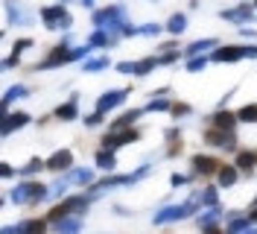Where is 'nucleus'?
Instances as JSON below:
<instances>
[{"mask_svg": "<svg viewBox=\"0 0 257 234\" xmlns=\"http://www.w3.org/2000/svg\"><path fill=\"white\" fill-rule=\"evenodd\" d=\"M234 182H237V170H234V167H219V185L231 187Z\"/></svg>", "mask_w": 257, "mask_h": 234, "instance_id": "nucleus-27", "label": "nucleus"}, {"mask_svg": "<svg viewBox=\"0 0 257 234\" xmlns=\"http://www.w3.org/2000/svg\"><path fill=\"white\" fill-rule=\"evenodd\" d=\"M237 120H242V123H257V103L242 106V109L237 111Z\"/></svg>", "mask_w": 257, "mask_h": 234, "instance_id": "nucleus-26", "label": "nucleus"}, {"mask_svg": "<svg viewBox=\"0 0 257 234\" xmlns=\"http://www.w3.org/2000/svg\"><path fill=\"white\" fill-rule=\"evenodd\" d=\"M82 6H88V9H91V6H94V0H82Z\"/></svg>", "mask_w": 257, "mask_h": 234, "instance_id": "nucleus-44", "label": "nucleus"}, {"mask_svg": "<svg viewBox=\"0 0 257 234\" xmlns=\"http://www.w3.org/2000/svg\"><path fill=\"white\" fill-rule=\"evenodd\" d=\"M248 219H251V222H257V205H251V211H248Z\"/></svg>", "mask_w": 257, "mask_h": 234, "instance_id": "nucleus-42", "label": "nucleus"}, {"mask_svg": "<svg viewBox=\"0 0 257 234\" xmlns=\"http://www.w3.org/2000/svg\"><path fill=\"white\" fill-rule=\"evenodd\" d=\"M237 123H240V120H237V114H231V111H216V114L210 117V129H219V132H234Z\"/></svg>", "mask_w": 257, "mask_h": 234, "instance_id": "nucleus-10", "label": "nucleus"}, {"mask_svg": "<svg viewBox=\"0 0 257 234\" xmlns=\"http://www.w3.org/2000/svg\"><path fill=\"white\" fill-rule=\"evenodd\" d=\"M41 18H44V27H47V30H67V27L73 24L70 12L64 9L62 3H56V6H47V9L41 12Z\"/></svg>", "mask_w": 257, "mask_h": 234, "instance_id": "nucleus-4", "label": "nucleus"}, {"mask_svg": "<svg viewBox=\"0 0 257 234\" xmlns=\"http://www.w3.org/2000/svg\"><path fill=\"white\" fill-rule=\"evenodd\" d=\"M44 167H47V161H41V158H32L30 164H27V167L21 170V176H35V173L44 170Z\"/></svg>", "mask_w": 257, "mask_h": 234, "instance_id": "nucleus-29", "label": "nucleus"}, {"mask_svg": "<svg viewBox=\"0 0 257 234\" xmlns=\"http://www.w3.org/2000/svg\"><path fill=\"white\" fill-rule=\"evenodd\" d=\"M0 176H3V179H12V176H15V170H12L9 164H3V167H0Z\"/></svg>", "mask_w": 257, "mask_h": 234, "instance_id": "nucleus-39", "label": "nucleus"}, {"mask_svg": "<svg viewBox=\"0 0 257 234\" xmlns=\"http://www.w3.org/2000/svg\"><path fill=\"white\" fill-rule=\"evenodd\" d=\"M257 164V152L254 149H242L240 155L234 158V167H240V170H251Z\"/></svg>", "mask_w": 257, "mask_h": 234, "instance_id": "nucleus-19", "label": "nucleus"}, {"mask_svg": "<svg viewBox=\"0 0 257 234\" xmlns=\"http://www.w3.org/2000/svg\"><path fill=\"white\" fill-rule=\"evenodd\" d=\"M47 190H50V187H44L41 182H21V185L12 190V202H18V205H35V202H41V199L47 196Z\"/></svg>", "mask_w": 257, "mask_h": 234, "instance_id": "nucleus-3", "label": "nucleus"}, {"mask_svg": "<svg viewBox=\"0 0 257 234\" xmlns=\"http://www.w3.org/2000/svg\"><path fill=\"white\" fill-rule=\"evenodd\" d=\"M216 217H219V208L213 205L210 211H205V217H199V225H202V228H210V225L216 222Z\"/></svg>", "mask_w": 257, "mask_h": 234, "instance_id": "nucleus-30", "label": "nucleus"}, {"mask_svg": "<svg viewBox=\"0 0 257 234\" xmlns=\"http://www.w3.org/2000/svg\"><path fill=\"white\" fill-rule=\"evenodd\" d=\"M199 196H193L190 202H184V205H170V208H161L158 214L152 217V222L155 225H167V222H178V219H184V217H190V214H196V208H199Z\"/></svg>", "mask_w": 257, "mask_h": 234, "instance_id": "nucleus-2", "label": "nucleus"}, {"mask_svg": "<svg viewBox=\"0 0 257 234\" xmlns=\"http://www.w3.org/2000/svg\"><path fill=\"white\" fill-rule=\"evenodd\" d=\"M205 234H222V231H216V228H213V225H210V228H205Z\"/></svg>", "mask_w": 257, "mask_h": 234, "instance_id": "nucleus-43", "label": "nucleus"}, {"mask_svg": "<svg viewBox=\"0 0 257 234\" xmlns=\"http://www.w3.org/2000/svg\"><path fill=\"white\" fill-rule=\"evenodd\" d=\"M18 225H21L24 234H44L47 231V222H44V219H24V222H18Z\"/></svg>", "mask_w": 257, "mask_h": 234, "instance_id": "nucleus-21", "label": "nucleus"}, {"mask_svg": "<svg viewBox=\"0 0 257 234\" xmlns=\"http://www.w3.org/2000/svg\"><path fill=\"white\" fill-rule=\"evenodd\" d=\"M205 140L210 146H234V132H219V129H208Z\"/></svg>", "mask_w": 257, "mask_h": 234, "instance_id": "nucleus-12", "label": "nucleus"}, {"mask_svg": "<svg viewBox=\"0 0 257 234\" xmlns=\"http://www.w3.org/2000/svg\"><path fill=\"white\" fill-rule=\"evenodd\" d=\"M248 222H251L248 217H240V214H231V217H228V234H242L245 228H248Z\"/></svg>", "mask_w": 257, "mask_h": 234, "instance_id": "nucleus-20", "label": "nucleus"}, {"mask_svg": "<svg viewBox=\"0 0 257 234\" xmlns=\"http://www.w3.org/2000/svg\"><path fill=\"white\" fill-rule=\"evenodd\" d=\"M155 64H161L158 62V56H149V59H141V62H135V76H146Z\"/></svg>", "mask_w": 257, "mask_h": 234, "instance_id": "nucleus-25", "label": "nucleus"}, {"mask_svg": "<svg viewBox=\"0 0 257 234\" xmlns=\"http://www.w3.org/2000/svg\"><path fill=\"white\" fill-rule=\"evenodd\" d=\"M254 6H257V0H254Z\"/></svg>", "mask_w": 257, "mask_h": 234, "instance_id": "nucleus-46", "label": "nucleus"}, {"mask_svg": "<svg viewBox=\"0 0 257 234\" xmlns=\"http://www.w3.org/2000/svg\"><path fill=\"white\" fill-rule=\"evenodd\" d=\"M82 231V217H64L56 222V234H79Z\"/></svg>", "mask_w": 257, "mask_h": 234, "instance_id": "nucleus-13", "label": "nucleus"}, {"mask_svg": "<svg viewBox=\"0 0 257 234\" xmlns=\"http://www.w3.org/2000/svg\"><path fill=\"white\" fill-rule=\"evenodd\" d=\"M184 30H187V15H184V12H176V15H170V21H167V32H173V35H181Z\"/></svg>", "mask_w": 257, "mask_h": 234, "instance_id": "nucleus-18", "label": "nucleus"}, {"mask_svg": "<svg viewBox=\"0 0 257 234\" xmlns=\"http://www.w3.org/2000/svg\"><path fill=\"white\" fill-rule=\"evenodd\" d=\"M27 88H24V85H12V88H9V91L3 94V109H9V106H12V103H15V100H24V97H27Z\"/></svg>", "mask_w": 257, "mask_h": 234, "instance_id": "nucleus-22", "label": "nucleus"}, {"mask_svg": "<svg viewBox=\"0 0 257 234\" xmlns=\"http://www.w3.org/2000/svg\"><path fill=\"white\" fill-rule=\"evenodd\" d=\"M88 50H91V47H76V50H70L67 41H62L59 47H53V53H50L38 67H41V70H50V67H59V64H67V62H79V59H85Z\"/></svg>", "mask_w": 257, "mask_h": 234, "instance_id": "nucleus-1", "label": "nucleus"}, {"mask_svg": "<svg viewBox=\"0 0 257 234\" xmlns=\"http://www.w3.org/2000/svg\"><path fill=\"white\" fill-rule=\"evenodd\" d=\"M254 205H257V199H254Z\"/></svg>", "mask_w": 257, "mask_h": 234, "instance_id": "nucleus-47", "label": "nucleus"}, {"mask_svg": "<svg viewBox=\"0 0 257 234\" xmlns=\"http://www.w3.org/2000/svg\"><path fill=\"white\" fill-rule=\"evenodd\" d=\"M56 117H59V120H73V117H76V97H70V103L59 106V109H56Z\"/></svg>", "mask_w": 257, "mask_h": 234, "instance_id": "nucleus-24", "label": "nucleus"}, {"mask_svg": "<svg viewBox=\"0 0 257 234\" xmlns=\"http://www.w3.org/2000/svg\"><path fill=\"white\" fill-rule=\"evenodd\" d=\"M99 123H102V114H99V111H94V114L85 117V126H99Z\"/></svg>", "mask_w": 257, "mask_h": 234, "instance_id": "nucleus-36", "label": "nucleus"}, {"mask_svg": "<svg viewBox=\"0 0 257 234\" xmlns=\"http://www.w3.org/2000/svg\"><path fill=\"white\" fill-rule=\"evenodd\" d=\"M108 41H111V38L105 35V30H96L94 35L88 38V47H105V44H108Z\"/></svg>", "mask_w": 257, "mask_h": 234, "instance_id": "nucleus-31", "label": "nucleus"}, {"mask_svg": "<svg viewBox=\"0 0 257 234\" xmlns=\"http://www.w3.org/2000/svg\"><path fill=\"white\" fill-rule=\"evenodd\" d=\"M187 182H190V179H187V176H181V173L173 176V187H181V185H187Z\"/></svg>", "mask_w": 257, "mask_h": 234, "instance_id": "nucleus-38", "label": "nucleus"}, {"mask_svg": "<svg viewBox=\"0 0 257 234\" xmlns=\"http://www.w3.org/2000/svg\"><path fill=\"white\" fill-rule=\"evenodd\" d=\"M210 47H216V38H202V41H193L187 50H184V56H199V53H205Z\"/></svg>", "mask_w": 257, "mask_h": 234, "instance_id": "nucleus-23", "label": "nucleus"}, {"mask_svg": "<svg viewBox=\"0 0 257 234\" xmlns=\"http://www.w3.org/2000/svg\"><path fill=\"white\" fill-rule=\"evenodd\" d=\"M240 59H248V47H219L210 56V62H240Z\"/></svg>", "mask_w": 257, "mask_h": 234, "instance_id": "nucleus-7", "label": "nucleus"}, {"mask_svg": "<svg viewBox=\"0 0 257 234\" xmlns=\"http://www.w3.org/2000/svg\"><path fill=\"white\" fill-rule=\"evenodd\" d=\"M82 67H85V73H96V70H105V67H108V59H105V56H102V59H88Z\"/></svg>", "mask_w": 257, "mask_h": 234, "instance_id": "nucleus-28", "label": "nucleus"}, {"mask_svg": "<svg viewBox=\"0 0 257 234\" xmlns=\"http://www.w3.org/2000/svg\"><path fill=\"white\" fill-rule=\"evenodd\" d=\"M242 234H257V228H245V231H242Z\"/></svg>", "mask_w": 257, "mask_h": 234, "instance_id": "nucleus-45", "label": "nucleus"}, {"mask_svg": "<svg viewBox=\"0 0 257 234\" xmlns=\"http://www.w3.org/2000/svg\"><path fill=\"white\" fill-rule=\"evenodd\" d=\"M3 234H24V231H21V225H6Z\"/></svg>", "mask_w": 257, "mask_h": 234, "instance_id": "nucleus-40", "label": "nucleus"}, {"mask_svg": "<svg viewBox=\"0 0 257 234\" xmlns=\"http://www.w3.org/2000/svg\"><path fill=\"white\" fill-rule=\"evenodd\" d=\"M208 64V56H199V59H190V64H187V70H202Z\"/></svg>", "mask_w": 257, "mask_h": 234, "instance_id": "nucleus-34", "label": "nucleus"}, {"mask_svg": "<svg viewBox=\"0 0 257 234\" xmlns=\"http://www.w3.org/2000/svg\"><path fill=\"white\" fill-rule=\"evenodd\" d=\"M199 199H202V202H205V205H210V208H213V205H216V199H219V196H216V190H213V187H208V190H205V193H202Z\"/></svg>", "mask_w": 257, "mask_h": 234, "instance_id": "nucleus-33", "label": "nucleus"}, {"mask_svg": "<svg viewBox=\"0 0 257 234\" xmlns=\"http://www.w3.org/2000/svg\"><path fill=\"white\" fill-rule=\"evenodd\" d=\"M70 164H73V152H70V149H56V152L47 158V170H53V173L67 170Z\"/></svg>", "mask_w": 257, "mask_h": 234, "instance_id": "nucleus-8", "label": "nucleus"}, {"mask_svg": "<svg viewBox=\"0 0 257 234\" xmlns=\"http://www.w3.org/2000/svg\"><path fill=\"white\" fill-rule=\"evenodd\" d=\"M193 170L199 173V176H210V173H219V161L210 155H193L190 158Z\"/></svg>", "mask_w": 257, "mask_h": 234, "instance_id": "nucleus-11", "label": "nucleus"}, {"mask_svg": "<svg viewBox=\"0 0 257 234\" xmlns=\"http://www.w3.org/2000/svg\"><path fill=\"white\" fill-rule=\"evenodd\" d=\"M27 47H32V38H21V41H15V56H21Z\"/></svg>", "mask_w": 257, "mask_h": 234, "instance_id": "nucleus-35", "label": "nucleus"}, {"mask_svg": "<svg viewBox=\"0 0 257 234\" xmlns=\"http://www.w3.org/2000/svg\"><path fill=\"white\" fill-rule=\"evenodd\" d=\"M141 138L138 129H123V132H108L102 138V149H117V146H126V143H135Z\"/></svg>", "mask_w": 257, "mask_h": 234, "instance_id": "nucleus-5", "label": "nucleus"}, {"mask_svg": "<svg viewBox=\"0 0 257 234\" xmlns=\"http://www.w3.org/2000/svg\"><path fill=\"white\" fill-rule=\"evenodd\" d=\"M170 109V100H164L161 94H155V100L149 103V111H167Z\"/></svg>", "mask_w": 257, "mask_h": 234, "instance_id": "nucleus-32", "label": "nucleus"}, {"mask_svg": "<svg viewBox=\"0 0 257 234\" xmlns=\"http://www.w3.org/2000/svg\"><path fill=\"white\" fill-rule=\"evenodd\" d=\"M32 117L27 111H15V114H6V117H3V126H0V129H3V135H12L15 129H24Z\"/></svg>", "mask_w": 257, "mask_h": 234, "instance_id": "nucleus-9", "label": "nucleus"}, {"mask_svg": "<svg viewBox=\"0 0 257 234\" xmlns=\"http://www.w3.org/2000/svg\"><path fill=\"white\" fill-rule=\"evenodd\" d=\"M64 182H67V185H91V182H94V173L88 170V167H82V170H67Z\"/></svg>", "mask_w": 257, "mask_h": 234, "instance_id": "nucleus-14", "label": "nucleus"}, {"mask_svg": "<svg viewBox=\"0 0 257 234\" xmlns=\"http://www.w3.org/2000/svg\"><path fill=\"white\" fill-rule=\"evenodd\" d=\"M187 111H190V106H181V103H178L176 109H173V114H187Z\"/></svg>", "mask_w": 257, "mask_h": 234, "instance_id": "nucleus-41", "label": "nucleus"}, {"mask_svg": "<svg viewBox=\"0 0 257 234\" xmlns=\"http://www.w3.org/2000/svg\"><path fill=\"white\" fill-rule=\"evenodd\" d=\"M141 114H144V111H141V109H132V111H126V114H123V117H117V120H114L111 132H123V129H128V126L135 123V120H138V117H141Z\"/></svg>", "mask_w": 257, "mask_h": 234, "instance_id": "nucleus-17", "label": "nucleus"}, {"mask_svg": "<svg viewBox=\"0 0 257 234\" xmlns=\"http://www.w3.org/2000/svg\"><path fill=\"white\" fill-rule=\"evenodd\" d=\"M222 18H225V21H234V24H242V21H248V18H251V6H248V3H242L240 9H225Z\"/></svg>", "mask_w": 257, "mask_h": 234, "instance_id": "nucleus-16", "label": "nucleus"}, {"mask_svg": "<svg viewBox=\"0 0 257 234\" xmlns=\"http://www.w3.org/2000/svg\"><path fill=\"white\" fill-rule=\"evenodd\" d=\"M96 167H99V170H117V155H114V149H99V152H96Z\"/></svg>", "mask_w": 257, "mask_h": 234, "instance_id": "nucleus-15", "label": "nucleus"}, {"mask_svg": "<svg viewBox=\"0 0 257 234\" xmlns=\"http://www.w3.org/2000/svg\"><path fill=\"white\" fill-rule=\"evenodd\" d=\"M117 70H120V73H135V62H120Z\"/></svg>", "mask_w": 257, "mask_h": 234, "instance_id": "nucleus-37", "label": "nucleus"}, {"mask_svg": "<svg viewBox=\"0 0 257 234\" xmlns=\"http://www.w3.org/2000/svg\"><path fill=\"white\" fill-rule=\"evenodd\" d=\"M126 97H128L126 88H117V91H105L102 97H99V100H96V111H99V114H105V111L117 109V106H123V103H126Z\"/></svg>", "mask_w": 257, "mask_h": 234, "instance_id": "nucleus-6", "label": "nucleus"}]
</instances>
